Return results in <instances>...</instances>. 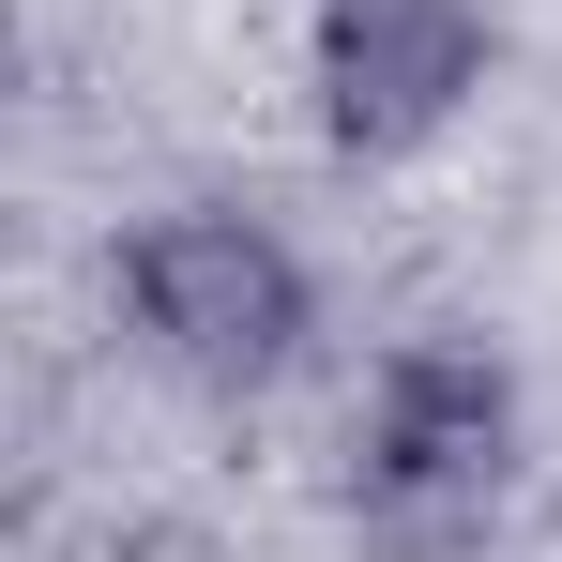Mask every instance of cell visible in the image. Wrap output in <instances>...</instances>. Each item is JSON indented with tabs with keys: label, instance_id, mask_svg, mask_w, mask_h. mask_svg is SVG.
<instances>
[{
	"label": "cell",
	"instance_id": "cell-1",
	"mask_svg": "<svg viewBox=\"0 0 562 562\" xmlns=\"http://www.w3.org/2000/svg\"><path fill=\"white\" fill-rule=\"evenodd\" d=\"M122 319H137V350L168 380L244 395V380H274L319 335V289H304V259H289L259 213H153L122 244Z\"/></svg>",
	"mask_w": 562,
	"mask_h": 562
},
{
	"label": "cell",
	"instance_id": "cell-2",
	"mask_svg": "<svg viewBox=\"0 0 562 562\" xmlns=\"http://www.w3.org/2000/svg\"><path fill=\"white\" fill-rule=\"evenodd\" d=\"M502 457H517V380L471 335H411L366 395V517L441 548V532H471L502 502Z\"/></svg>",
	"mask_w": 562,
	"mask_h": 562
},
{
	"label": "cell",
	"instance_id": "cell-3",
	"mask_svg": "<svg viewBox=\"0 0 562 562\" xmlns=\"http://www.w3.org/2000/svg\"><path fill=\"white\" fill-rule=\"evenodd\" d=\"M304 61H319V122L350 153H426L486 92V0H319Z\"/></svg>",
	"mask_w": 562,
	"mask_h": 562
}]
</instances>
